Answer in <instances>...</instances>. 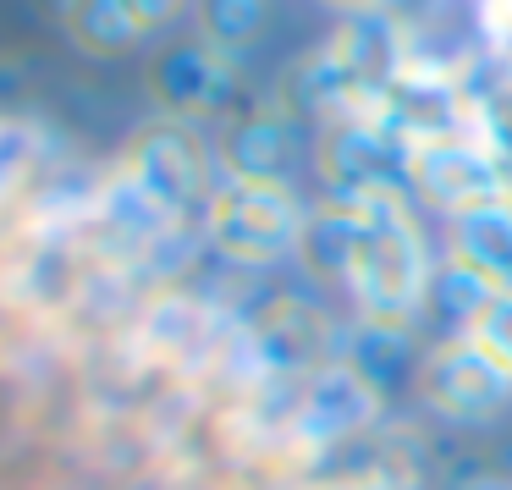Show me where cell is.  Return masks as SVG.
Segmentation results:
<instances>
[{
    "mask_svg": "<svg viewBox=\"0 0 512 490\" xmlns=\"http://www.w3.org/2000/svg\"><path fill=\"white\" fill-rule=\"evenodd\" d=\"M369 325H408L430 298V254L408 193L369 182L353 193V265H347Z\"/></svg>",
    "mask_w": 512,
    "mask_h": 490,
    "instance_id": "6da1fadb",
    "label": "cell"
},
{
    "mask_svg": "<svg viewBox=\"0 0 512 490\" xmlns=\"http://www.w3.org/2000/svg\"><path fill=\"white\" fill-rule=\"evenodd\" d=\"M452 270L485 298H512V199L479 204L452 221Z\"/></svg>",
    "mask_w": 512,
    "mask_h": 490,
    "instance_id": "8992f818",
    "label": "cell"
},
{
    "mask_svg": "<svg viewBox=\"0 0 512 490\" xmlns=\"http://www.w3.org/2000/svg\"><path fill=\"white\" fill-rule=\"evenodd\" d=\"M468 336H474V342L512 375V298H485V303H479Z\"/></svg>",
    "mask_w": 512,
    "mask_h": 490,
    "instance_id": "5bb4252c",
    "label": "cell"
},
{
    "mask_svg": "<svg viewBox=\"0 0 512 490\" xmlns=\"http://www.w3.org/2000/svg\"><path fill=\"white\" fill-rule=\"evenodd\" d=\"M6 287L28 309H45V314L61 309L78 287V248L67 243V226L28 232V243H17L12 265H6Z\"/></svg>",
    "mask_w": 512,
    "mask_h": 490,
    "instance_id": "52a82bcc",
    "label": "cell"
},
{
    "mask_svg": "<svg viewBox=\"0 0 512 490\" xmlns=\"http://www.w3.org/2000/svg\"><path fill=\"white\" fill-rule=\"evenodd\" d=\"M204 232L237 265H270V259L298 248L303 215L281 182H237L232 177L221 193H210Z\"/></svg>",
    "mask_w": 512,
    "mask_h": 490,
    "instance_id": "7a4b0ae2",
    "label": "cell"
},
{
    "mask_svg": "<svg viewBox=\"0 0 512 490\" xmlns=\"http://www.w3.org/2000/svg\"><path fill=\"white\" fill-rule=\"evenodd\" d=\"M419 397L446 419H490L512 402V375L474 342V336H452V342L430 347L419 364Z\"/></svg>",
    "mask_w": 512,
    "mask_h": 490,
    "instance_id": "3957f363",
    "label": "cell"
},
{
    "mask_svg": "<svg viewBox=\"0 0 512 490\" xmlns=\"http://www.w3.org/2000/svg\"><path fill=\"white\" fill-rule=\"evenodd\" d=\"M336 6H369V0H336Z\"/></svg>",
    "mask_w": 512,
    "mask_h": 490,
    "instance_id": "2e32d148",
    "label": "cell"
},
{
    "mask_svg": "<svg viewBox=\"0 0 512 490\" xmlns=\"http://www.w3.org/2000/svg\"><path fill=\"white\" fill-rule=\"evenodd\" d=\"M127 6H133V17L144 28H155V23H166V17H177L188 0H127Z\"/></svg>",
    "mask_w": 512,
    "mask_h": 490,
    "instance_id": "9a60e30c",
    "label": "cell"
},
{
    "mask_svg": "<svg viewBox=\"0 0 512 490\" xmlns=\"http://www.w3.org/2000/svg\"><path fill=\"white\" fill-rule=\"evenodd\" d=\"M34 166H39V127L0 116V204L34 177Z\"/></svg>",
    "mask_w": 512,
    "mask_h": 490,
    "instance_id": "4fadbf2b",
    "label": "cell"
},
{
    "mask_svg": "<svg viewBox=\"0 0 512 490\" xmlns=\"http://www.w3.org/2000/svg\"><path fill=\"white\" fill-rule=\"evenodd\" d=\"M122 171L149 193V199L166 204L171 215H182L188 199L204 193V149H199V138L177 122L144 127V133L133 138V149H127Z\"/></svg>",
    "mask_w": 512,
    "mask_h": 490,
    "instance_id": "5b68a950",
    "label": "cell"
},
{
    "mask_svg": "<svg viewBox=\"0 0 512 490\" xmlns=\"http://www.w3.org/2000/svg\"><path fill=\"white\" fill-rule=\"evenodd\" d=\"M408 177L419 188L424 204L457 215L479 210V204L507 199V182H501V166L485 155V149H468L463 138H424L408 160Z\"/></svg>",
    "mask_w": 512,
    "mask_h": 490,
    "instance_id": "277c9868",
    "label": "cell"
},
{
    "mask_svg": "<svg viewBox=\"0 0 512 490\" xmlns=\"http://www.w3.org/2000/svg\"><path fill=\"white\" fill-rule=\"evenodd\" d=\"M149 83H155L160 105H171V111H193V105H210L215 94H221L226 56L215 45H177V50H166V56L155 61Z\"/></svg>",
    "mask_w": 512,
    "mask_h": 490,
    "instance_id": "9c48e42d",
    "label": "cell"
},
{
    "mask_svg": "<svg viewBox=\"0 0 512 490\" xmlns=\"http://www.w3.org/2000/svg\"><path fill=\"white\" fill-rule=\"evenodd\" d=\"M298 254L320 276H347V265H353V204H336V210H320L314 221H303Z\"/></svg>",
    "mask_w": 512,
    "mask_h": 490,
    "instance_id": "8fae6325",
    "label": "cell"
},
{
    "mask_svg": "<svg viewBox=\"0 0 512 490\" xmlns=\"http://www.w3.org/2000/svg\"><path fill=\"white\" fill-rule=\"evenodd\" d=\"M226 171L237 182H281L298 155V127L287 111H254L226 133Z\"/></svg>",
    "mask_w": 512,
    "mask_h": 490,
    "instance_id": "ba28073f",
    "label": "cell"
},
{
    "mask_svg": "<svg viewBox=\"0 0 512 490\" xmlns=\"http://www.w3.org/2000/svg\"><path fill=\"white\" fill-rule=\"evenodd\" d=\"M67 23H72V34H78V45L100 50V56L127 50L144 34V23L133 17L127 0H67Z\"/></svg>",
    "mask_w": 512,
    "mask_h": 490,
    "instance_id": "30bf717a",
    "label": "cell"
},
{
    "mask_svg": "<svg viewBox=\"0 0 512 490\" xmlns=\"http://www.w3.org/2000/svg\"><path fill=\"white\" fill-rule=\"evenodd\" d=\"M199 28L204 45L232 50L265 28V0H199Z\"/></svg>",
    "mask_w": 512,
    "mask_h": 490,
    "instance_id": "7c38bea8",
    "label": "cell"
}]
</instances>
